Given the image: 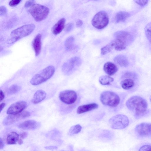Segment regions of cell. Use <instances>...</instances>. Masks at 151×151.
I'll list each match as a JSON object with an SVG mask.
<instances>
[{
	"label": "cell",
	"mask_w": 151,
	"mask_h": 151,
	"mask_svg": "<svg viewBox=\"0 0 151 151\" xmlns=\"http://www.w3.org/2000/svg\"><path fill=\"white\" fill-rule=\"evenodd\" d=\"M126 104L128 109L137 119L144 116L147 111V102L140 96H134L131 97L127 101Z\"/></svg>",
	"instance_id": "cell-1"
},
{
	"label": "cell",
	"mask_w": 151,
	"mask_h": 151,
	"mask_svg": "<svg viewBox=\"0 0 151 151\" xmlns=\"http://www.w3.org/2000/svg\"><path fill=\"white\" fill-rule=\"evenodd\" d=\"M114 37L113 40L115 49L117 51H121L126 48L133 40V37L128 32L119 31L116 32L114 35Z\"/></svg>",
	"instance_id": "cell-2"
},
{
	"label": "cell",
	"mask_w": 151,
	"mask_h": 151,
	"mask_svg": "<svg viewBox=\"0 0 151 151\" xmlns=\"http://www.w3.org/2000/svg\"><path fill=\"white\" fill-rule=\"evenodd\" d=\"M35 25L33 24H25L12 30L7 40L8 44H12L21 39L27 36L34 30Z\"/></svg>",
	"instance_id": "cell-3"
},
{
	"label": "cell",
	"mask_w": 151,
	"mask_h": 151,
	"mask_svg": "<svg viewBox=\"0 0 151 151\" xmlns=\"http://www.w3.org/2000/svg\"><path fill=\"white\" fill-rule=\"evenodd\" d=\"M55 71V68L53 66H48L34 76L30 80V83L33 86L40 84L52 77Z\"/></svg>",
	"instance_id": "cell-4"
},
{
	"label": "cell",
	"mask_w": 151,
	"mask_h": 151,
	"mask_svg": "<svg viewBox=\"0 0 151 151\" xmlns=\"http://www.w3.org/2000/svg\"><path fill=\"white\" fill-rule=\"evenodd\" d=\"M28 12L37 22L41 21L45 19L49 13V9L47 7L35 3L27 8Z\"/></svg>",
	"instance_id": "cell-5"
},
{
	"label": "cell",
	"mask_w": 151,
	"mask_h": 151,
	"mask_svg": "<svg viewBox=\"0 0 151 151\" xmlns=\"http://www.w3.org/2000/svg\"><path fill=\"white\" fill-rule=\"evenodd\" d=\"M100 100L103 104L111 107L117 106L120 102V99L116 93L109 91L103 92L101 94Z\"/></svg>",
	"instance_id": "cell-6"
},
{
	"label": "cell",
	"mask_w": 151,
	"mask_h": 151,
	"mask_svg": "<svg viewBox=\"0 0 151 151\" xmlns=\"http://www.w3.org/2000/svg\"><path fill=\"white\" fill-rule=\"evenodd\" d=\"M109 123L113 129H122L127 127L129 124V120L125 115L122 114L116 115L110 118Z\"/></svg>",
	"instance_id": "cell-7"
},
{
	"label": "cell",
	"mask_w": 151,
	"mask_h": 151,
	"mask_svg": "<svg viewBox=\"0 0 151 151\" xmlns=\"http://www.w3.org/2000/svg\"><path fill=\"white\" fill-rule=\"evenodd\" d=\"M109 22L108 15L105 12L101 11L97 13L91 21L92 25L98 29H102L106 27Z\"/></svg>",
	"instance_id": "cell-8"
},
{
	"label": "cell",
	"mask_w": 151,
	"mask_h": 151,
	"mask_svg": "<svg viewBox=\"0 0 151 151\" xmlns=\"http://www.w3.org/2000/svg\"><path fill=\"white\" fill-rule=\"evenodd\" d=\"M81 60L77 57L71 58L64 63L62 66V70L66 75L72 73L81 65Z\"/></svg>",
	"instance_id": "cell-9"
},
{
	"label": "cell",
	"mask_w": 151,
	"mask_h": 151,
	"mask_svg": "<svg viewBox=\"0 0 151 151\" xmlns=\"http://www.w3.org/2000/svg\"><path fill=\"white\" fill-rule=\"evenodd\" d=\"M60 100L64 103L70 105L76 101L77 96L75 91L72 90H66L61 91L59 95Z\"/></svg>",
	"instance_id": "cell-10"
},
{
	"label": "cell",
	"mask_w": 151,
	"mask_h": 151,
	"mask_svg": "<svg viewBox=\"0 0 151 151\" xmlns=\"http://www.w3.org/2000/svg\"><path fill=\"white\" fill-rule=\"evenodd\" d=\"M135 131L139 137H151V123L144 122L138 124L135 127Z\"/></svg>",
	"instance_id": "cell-11"
},
{
	"label": "cell",
	"mask_w": 151,
	"mask_h": 151,
	"mask_svg": "<svg viewBox=\"0 0 151 151\" xmlns=\"http://www.w3.org/2000/svg\"><path fill=\"white\" fill-rule=\"evenodd\" d=\"M30 116V112L26 111H24L17 114L9 115L5 118L3 124L5 126L10 125Z\"/></svg>",
	"instance_id": "cell-12"
},
{
	"label": "cell",
	"mask_w": 151,
	"mask_h": 151,
	"mask_svg": "<svg viewBox=\"0 0 151 151\" xmlns=\"http://www.w3.org/2000/svg\"><path fill=\"white\" fill-rule=\"evenodd\" d=\"M27 106V102L24 101H19L11 104L6 111V114L9 115L16 114L22 111Z\"/></svg>",
	"instance_id": "cell-13"
},
{
	"label": "cell",
	"mask_w": 151,
	"mask_h": 151,
	"mask_svg": "<svg viewBox=\"0 0 151 151\" xmlns=\"http://www.w3.org/2000/svg\"><path fill=\"white\" fill-rule=\"evenodd\" d=\"M40 122L32 120L24 121L18 125L19 128L25 130H34L40 126Z\"/></svg>",
	"instance_id": "cell-14"
},
{
	"label": "cell",
	"mask_w": 151,
	"mask_h": 151,
	"mask_svg": "<svg viewBox=\"0 0 151 151\" xmlns=\"http://www.w3.org/2000/svg\"><path fill=\"white\" fill-rule=\"evenodd\" d=\"M65 20L64 18H62L59 20L53 26L52 31L55 35L60 33L65 27Z\"/></svg>",
	"instance_id": "cell-15"
},
{
	"label": "cell",
	"mask_w": 151,
	"mask_h": 151,
	"mask_svg": "<svg viewBox=\"0 0 151 151\" xmlns=\"http://www.w3.org/2000/svg\"><path fill=\"white\" fill-rule=\"evenodd\" d=\"M98 107V104L95 103L82 105L78 107L77 112L78 114H81L96 109Z\"/></svg>",
	"instance_id": "cell-16"
},
{
	"label": "cell",
	"mask_w": 151,
	"mask_h": 151,
	"mask_svg": "<svg viewBox=\"0 0 151 151\" xmlns=\"http://www.w3.org/2000/svg\"><path fill=\"white\" fill-rule=\"evenodd\" d=\"M41 35L38 34L36 36L33 41V47L36 56L39 55L41 51Z\"/></svg>",
	"instance_id": "cell-17"
},
{
	"label": "cell",
	"mask_w": 151,
	"mask_h": 151,
	"mask_svg": "<svg viewBox=\"0 0 151 151\" xmlns=\"http://www.w3.org/2000/svg\"><path fill=\"white\" fill-rule=\"evenodd\" d=\"M46 96V93L45 91L42 90H37L33 95L32 102L34 104H37L43 100Z\"/></svg>",
	"instance_id": "cell-18"
},
{
	"label": "cell",
	"mask_w": 151,
	"mask_h": 151,
	"mask_svg": "<svg viewBox=\"0 0 151 151\" xmlns=\"http://www.w3.org/2000/svg\"><path fill=\"white\" fill-rule=\"evenodd\" d=\"M103 69L104 72L110 76L114 75L118 70L117 66L114 63L109 62L105 63Z\"/></svg>",
	"instance_id": "cell-19"
},
{
	"label": "cell",
	"mask_w": 151,
	"mask_h": 151,
	"mask_svg": "<svg viewBox=\"0 0 151 151\" xmlns=\"http://www.w3.org/2000/svg\"><path fill=\"white\" fill-rule=\"evenodd\" d=\"M114 62L120 66L126 67L129 64V61L126 56L122 55H119L114 58Z\"/></svg>",
	"instance_id": "cell-20"
},
{
	"label": "cell",
	"mask_w": 151,
	"mask_h": 151,
	"mask_svg": "<svg viewBox=\"0 0 151 151\" xmlns=\"http://www.w3.org/2000/svg\"><path fill=\"white\" fill-rule=\"evenodd\" d=\"M130 14L128 12L121 11L118 12L115 17V21L116 23L124 22L130 16Z\"/></svg>",
	"instance_id": "cell-21"
},
{
	"label": "cell",
	"mask_w": 151,
	"mask_h": 151,
	"mask_svg": "<svg viewBox=\"0 0 151 151\" xmlns=\"http://www.w3.org/2000/svg\"><path fill=\"white\" fill-rule=\"evenodd\" d=\"M19 139V134L15 132H12L7 135L6 142L9 145H14L17 143Z\"/></svg>",
	"instance_id": "cell-22"
},
{
	"label": "cell",
	"mask_w": 151,
	"mask_h": 151,
	"mask_svg": "<svg viewBox=\"0 0 151 151\" xmlns=\"http://www.w3.org/2000/svg\"><path fill=\"white\" fill-rule=\"evenodd\" d=\"M113 133L109 130L102 131L99 136V138L104 141H108L112 140L114 137Z\"/></svg>",
	"instance_id": "cell-23"
},
{
	"label": "cell",
	"mask_w": 151,
	"mask_h": 151,
	"mask_svg": "<svg viewBox=\"0 0 151 151\" xmlns=\"http://www.w3.org/2000/svg\"><path fill=\"white\" fill-rule=\"evenodd\" d=\"M120 84L123 89L125 90H129L134 86L135 83L133 78H128L122 81Z\"/></svg>",
	"instance_id": "cell-24"
},
{
	"label": "cell",
	"mask_w": 151,
	"mask_h": 151,
	"mask_svg": "<svg viewBox=\"0 0 151 151\" xmlns=\"http://www.w3.org/2000/svg\"><path fill=\"white\" fill-rule=\"evenodd\" d=\"M114 81V79L108 76H102L99 78L100 83L103 85H109Z\"/></svg>",
	"instance_id": "cell-25"
},
{
	"label": "cell",
	"mask_w": 151,
	"mask_h": 151,
	"mask_svg": "<svg viewBox=\"0 0 151 151\" xmlns=\"http://www.w3.org/2000/svg\"><path fill=\"white\" fill-rule=\"evenodd\" d=\"M74 39L73 37H68L65 40V46L66 50H72L74 46Z\"/></svg>",
	"instance_id": "cell-26"
},
{
	"label": "cell",
	"mask_w": 151,
	"mask_h": 151,
	"mask_svg": "<svg viewBox=\"0 0 151 151\" xmlns=\"http://www.w3.org/2000/svg\"><path fill=\"white\" fill-rule=\"evenodd\" d=\"M21 89V87L16 84L11 85L8 89L7 94L8 95H13L19 92Z\"/></svg>",
	"instance_id": "cell-27"
},
{
	"label": "cell",
	"mask_w": 151,
	"mask_h": 151,
	"mask_svg": "<svg viewBox=\"0 0 151 151\" xmlns=\"http://www.w3.org/2000/svg\"><path fill=\"white\" fill-rule=\"evenodd\" d=\"M114 47V44L112 40L110 43L102 47L101 49V54L102 55L106 54L110 52Z\"/></svg>",
	"instance_id": "cell-28"
},
{
	"label": "cell",
	"mask_w": 151,
	"mask_h": 151,
	"mask_svg": "<svg viewBox=\"0 0 151 151\" xmlns=\"http://www.w3.org/2000/svg\"><path fill=\"white\" fill-rule=\"evenodd\" d=\"M82 127L79 124H77L72 126L70 129L68 134L70 136L79 133L81 130Z\"/></svg>",
	"instance_id": "cell-29"
},
{
	"label": "cell",
	"mask_w": 151,
	"mask_h": 151,
	"mask_svg": "<svg viewBox=\"0 0 151 151\" xmlns=\"http://www.w3.org/2000/svg\"><path fill=\"white\" fill-rule=\"evenodd\" d=\"M145 31L146 37L151 43V22L149 23L145 28Z\"/></svg>",
	"instance_id": "cell-30"
},
{
	"label": "cell",
	"mask_w": 151,
	"mask_h": 151,
	"mask_svg": "<svg viewBox=\"0 0 151 151\" xmlns=\"http://www.w3.org/2000/svg\"><path fill=\"white\" fill-rule=\"evenodd\" d=\"M27 136V133L26 132H23L19 134V139L18 143L19 145L22 144L23 142V140Z\"/></svg>",
	"instance_id": "cell-31"
},
{
	"label": "cell",
	"mask_w": 151,
	"mask_h": 151,
	"mask_svg": "<svg viewBox=\"0 0 151 151\" xmlns=\"http://www.w3.org/2000/svg\"><path fill=\"white\" fill-rule=\"evenodd\" d=\"M136 75L134 73L132 72H127L125 73L123 77L124 78H135L136 77Z\"/></svg>",
	"instance_id": "cell-32"
},
{
	"label": "cell",
	"mask_w": 151,
	"mask_h": 151,
	"mask_svg": "<svg viewBox=\"0 0 151 151\" xmlns=\"http://www.w3.org/2000/svg\"><path fill=\"white\" fill-rule=\"evenodd\" d=\"M139 151H151V145H143L140 147Z\"/></svg>",
	"instance_id": "cell-33"
},
{
	"label": "cell",
	"mask_w": 151,
	"mask_h": 151,
	"mask_svg": "<svg viewBox=\"0 0 151 151\" xmlns=\"http://www.w3.org/2000/svg\"><path fill=\"white\" fill-rule=\"evenodd\" d=\"M21 1V0H12L9 2V4L11 6H14L18 5Z\"/></svg>",
	"instance_id": "cell-34"
},
{
	"label": "cell",
	"mask_w": 151,
	"mask_h": 151,
	"mask_svg": "<svg viewBox=\"0 0 151 151\" xmlns=\"http://www.w3.org/2000/svg\"><path fill=\"white\" fill-rule=\"evenodd\" d=\"M134 1L137 4L141 6H143L148 3V0H134Z\"/></svg>",
	"instance_id": "cell-35"
},
{
	"label": "cell",
	"mask_w": 151,
	"mask_h": 151,
	"mask_svg": "<svg viewBox=\"0 0 151 151\" xmlns=\"http://www.w3.org/2000/svg\"><path fill=\"white\" fill-rule=\"evenodd\" d=\"M35 0H28L24 4L25 7L28 8L35 3Z\"/></svg>",
	"instance_id": "cell-36"
},
{
	"label": "cell",
	"mask_w": 151,
	"mask_h": 151,
	"mask_svg": "<svg viewBox=\"0 0 151 151\" xmlns=\"http://www.w3.org/2000/svg\"><path fill=\"white\" fill-rule=\"evenodd\" d=\"M7 12L6 8L3 6L0 7V16H3Z\"/></svg>",
	"instance_id": "cell-37"
},
{
	"label": "cell",
	"mask_w": 151,
	"mask_h": 151,
	"mask_svg": "<svg viewBox=\"0 0 151 151\" xmlns=\"http://www.w3.org/2000/svg\"><path fill=\"white\" fill-rule=\"evenodd\" d=\"M73 27V23H69L66 26L65 30L67 32H69L72 29Z\"/></svg>",
	"instance_id": "cell-38"
},
{
	"label": "cell",
	"mask_w": 151,
	"mask_h": 151,
	"mask_svg": "<svg viewBox=\"0 0 151 151\" xmlns=\"http://www.w3.org/2000/svg\"><path fill=\"white\" fill-rule=\"evenodd\" d=\"M45 148L47 150H52L57 149V147L56 146H48L45 147Z\"/></svg>",
	"instance_id": "cell-39"
},
{
	"label": "cell",
	"mask_w": 151,
	"mask_h": 151,
	"mask_svg": "<svg viewBox=\"0 0 151 151\" xmlns=\"http://www.w3.org/2000/svg\"><path fill=\"white\" fill-rule=\"evenodd\" d=\"M5 95L3 91L1 90L0 91V101L1 102L4 99Z\"/></svg>",
	"instance_id": "cell-40"
},
{
	"label": "cell",
	"mask_w": 151,
	"mask_h": 151,
	"mask_svg": "<svg viewBox=\"0 0 151 151\" xmlns=\"http://www.w3.org/2000/svg\"><path fill=\"white\" fill-rule=\"evenodd\" d=\"M83 23L82 21L80 19L78 20L76 22V25L78 27L81 26L83 24Z\"/></svg>",
	"instance_id": "cell-41"
},
{
	"label": "cell",
	"mask_w": 151,
	"mask_h": 151,
	"mask_svg": "<svg viewBox=\"0 0 151 151\" xmlns=\"http://www.w3.org/2000/svg\"><path fill=\"white\" fill-rule=\"evenodd\" d=\"M0 149H3L4 147V144L1 138H0Z\"/></svg>",
	"instance_id": "cell-42"
},
{
	"label": "cell",
	"mask_w": 151,
	"mask_h": 151,
	"mask_svg": "<svg viewBox=\"0 0 151 151\" xmlns=\"http://www.w3.org/2000/svg\"><path fill=\"white\" fill-rule=\"evenodd\" d=\"M6 104L4 103H2L0 104V112H1V111L3 109L4 107L5 106Z\"/></svg>",
	"instance_id": "cell-43"
},
{
	"label": "cell",
	"mask_w": 151,
	"mask_h": 151,
	"mask_svg": "<svg viewBox=\"0 0 151 151\" xmlns=\"http://www.w3.org/2000/svg\"><path fill=\"white\" fill-rule=\"evenodd\" d=\"M150 102H151V95L150 97Z\"/></svg>",
	"instance_id": "cell-44"
},
{
	"label": "cell",
	"mask_w": 151,
	"mask_h": 151,
	"mask_svg": "<svg viewBox=\"0 0 151 151\" xmlns=\"http://www.w3.org/2000/svg\"></svg>",
	"instance_id": "cell-45"
}]
</instances>
